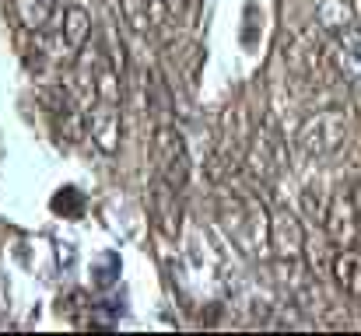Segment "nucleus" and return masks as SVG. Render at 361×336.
Returning a JSON list of instances; mask_svg holds the SVG:
<instances>
[{"label":"nucleus","mask_w":361,"mask_h":336,"mask_svg":"<svg viewBox=\"0 0 361 336\" xmlns=\"http://www.w3.org/2000/svg\"><path fill=\"white\" fill-rule=\"evenodd\" d=\"M218 221L242 252L263 256L270 249V214L245 193H228L218 200Z\"/></svg>","instance_id":"f257e3e1"},{"label":"nucleus","mask_w":361,"mask_h":336,"mask_svg":"<svg viewBox=\"0 0 361 336\" xmlns=\"http://www.w3.org/2000/svg\"><path fill=\"white\" fill-rule=\"evenodd\" d=\"M179 193L172 182L158 179L154 175V186H151V218L154 224L165 231V235H176L179 231Z\"/></svg>","instance_id":"1a4fd4ad"},{"label":"nucleus","mask_w":361,"mask_h":336,"mask_svg":"<svg viewBox=\"0 0 361 336\" xmlns=\"http://www.w3.org/2000/svg\"><path fill=\"white\" fill-rule=\"evenodd\" d=\"M302 204H305V214H309V218H316V221H323V218H326V211H330V197H326V189H323L319 182L305 186Z\"/></svg>","instance_id":"2eb2a0df"},{"label":"nucleus","mask_w":361,"mask_h":336,"mask_svg":"<svg viewBox=\"0 0 361 336\" xmlns=\"http://www.w3.org/2000/svg\"><path fill=\"white\" fill-rule=\"evenodd\" d=\"M120 11L123 18H126V25L133 28V32H154L165 18H169V11H165V4L161 0H120Z\"/></svg>","instance_id":"9d476101"},{"label":"nucleus","mask_w":361,"mask_h":336,"mask_svg":"<svg viewBox=\"0 0 361 336\" xmlns=\"http://www.w3.org/2000/svg\"><path fill=\"white\" fill-rule=\"evenodd\" d=\"M46 4H49V7H53V11H67V7H71V4H74V0H46Z\"/></svg>","instance_id":"f3484780"},{"label":"nucleus","mask_w":361,"mask_h":336,"mask_svg":"<svg viewBox=\"0 0 361 336\" xmlns=\"http://www.w3.org/2000/svg\"><path fill=\"white\" fill-rule=\"evenodd\" d=\"M151 165H154V175L165 179V182H172L176 189L186 186V179H190V161H186L183 133H179L176 126H158V130H154Z\"/></svg>","instance_id":"7ed1b4c3"},{"label":"nucleus","mask_w":361,"mask_h":336,"mask_svg":"<svg viewBox=\"0 0 361 336\" xmlns=\"http://www.w3.org/2000/svg\"><path fill=\"white\" fill-rule=\"evenodd\" d=\"M305 238V228L288 207H277L270 214V252H277V259H302Z\"/></svg>","instance_id":"423d86ee"},{"label":"nucleus","mask_w":361,"mask_h":336,"mask_svg":"<svg viewBox=\"0 0 361 336\" xmlns=\"http://www.w3.org/2000/svg\"><path fill=\"white\" fill-rule=\"evenodd\" d=\"M60 35H63V42L71 46V53H81V49L88 46V39H92V14H88L85 7L71 4V7L63 11V18H60Z\"/></svg>","instance_id":"ddd939ff"},{"label":"nucleus","mask_w":361,"mask_h":336,"mask_svg":"<svg viewBox=\"0 0 361 336\" xmlns=\"http://www.w3.org/2000/svg\"><path fill=\"white\" fill-rule=\"evenodd\" d=\"M88 137L102 154H116L120 151V137H123V116L120 106L113 102H95L88 109Z\"/></svg>","instance_id":"0eeeda50"},{"label":"nucleus","mask_w":361,"mask_h":336,"mask_svg":"<svg viewBox=\"0 0 361 336\" xmlns=\"http://www.w3.org/2000/svg\"><path fill=\"white\" fill-rule=\"evenodd\" d=\"M355 21H358V14H355V4L351 0H319V7H316V25L326 35H341Z\"/></svg>","instance_id":"9b49d317"},{"label":"nucleus","mask_w":361,"mask_h":336,"mask_svg":"<svg viewBox=\"0 0 361 336\" xmlns=\"http://www.w3.org/2000/svg\"><path fill=\"white\" fill-rule=\"evenodd\" d=\"M348 140V112L344 109H319L305 116L295 130V147L302 158H330Z\"/></svg>","instance_id":"f03ea898"},{"label":"nucleus","mask_w":361,"mask_h":336,"mask_svg":"<svg viewBox=\"0 0 361 336\" xmlns=\"http://www.w3.org/2000/svg\"><path fill=\"white\" fill-rule=\"evenodd\" d=\"M161 4H165L169 18H176V14H183V11H186V0H161Z\"/></svg>","instance_id":"dca6fc26"},{"label":"nucleus","mask_w":361,"mask_h":336,"mask_svg":"<svg viewBox=\"0 0 361 336\" xmlns=\"http://www.w3.org/2000/svg\"><path fill=\"white\" fill-rule=\"evenodd\" d=\"M120 99H123V81L116 74V67H99L95 70V102L120 106Z\"/></svg>","instance_id":"4468645a"},{"label":"nucleus","mask_w":361,"mask_h":336,"mask_svg":"<svg viewBox=\"0 0 361 336\" xmlns=\"http://www.w3.org/2000/svg\"><path fill=\"white\" fill-rule=\"evenodd\" d=\"M326 60L348 85H361V25H351L341 35H330Z\"/></svg>","instance_id":"39448f33"},{"label":"nucleus","mask_w":361,"mask_h":336,"mask_svg":"<svg viewBox=\"0 0 361 336\" xmlns=\"http://www.w3.org/2000/svg\"><path fill=\"white\" fill-rule=\"evenodd\" d=\"M337 287L351 298H361V252L358 249H341L334 256V266H330Z\"/></svg>","instance_id":"f8f14e48"},{"label":"nucleus","mask_w":361,"mask_h":336,"mask_svg":"<svg viewBox=\"0 0 361 336\" xmlns=\"http://www.w3.org/2000/svg\"><path fill=\"white\" fill-rule=\"evenodd\" d=\"M326 238L334 245H351L361 238V214H358V204L348 200V197H334L330 200V211H326Z\"/></svg>","instance_id":"6e6552de"},{"label":"nucleus","mask_w":361,"mask_h":336,"mask_svg":"<svg viewBox=\"0 0 361 336\" xmlns=\"http://www.w3.org/2000/svg\"><path fill=\"white\" fill-rule=\"evenodd\" d=\"M245 168L259 182H274L288 168V147H284V140H281V133L274 126H263L252 137V144L245 151Z\"/></svg>","instance_id":"20e7f679"}]
</instances>
